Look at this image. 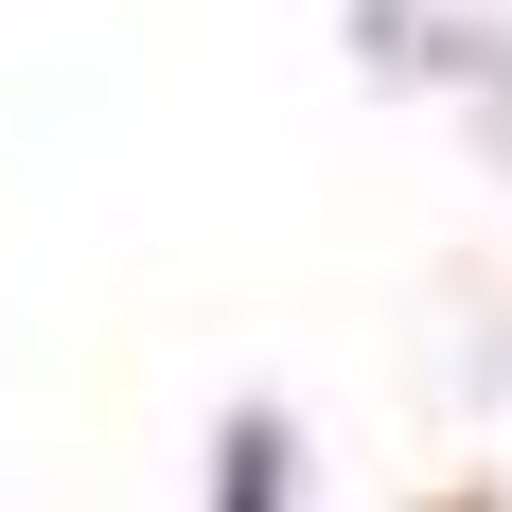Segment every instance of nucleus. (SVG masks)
<instances>
[{
    "mask_svg": "<svg viewBox=\"0 0 512 512\" xmlns=\"http://www.w3.org/2000/svg\"><path fill=\"white\" fill-rule=\"evenodd\" d=\"M212 512H283V442H265V424H230V495Z\"/></svg>",
    "mask_w": 512,
    "mask_h": 512,
    "instance_id": "obj_1",
    "label": "nucleus"
}]
</instances>
